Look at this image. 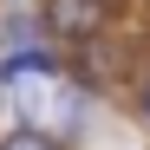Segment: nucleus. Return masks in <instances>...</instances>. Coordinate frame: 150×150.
<instances>
[{
    "label": "nucleus",
    "instance_id": "3",
    "mask_svg": "<svg viewBox=\"0 0 150 150\" xmlns=\"http://www.w3.org/2000/svg\"><path fill=\"white\" fill-rule=\"evenodd\" d=\"M20 46H33V20H7V52H20Z\"/></svg>",
    "mask_w": 150,
    "mask_h": 150
},
{
    "label": "nucleus",
    "instance_id": "1",
    "mask_svg": "<svg viewBox=\"0 0 150 150\" xmlns=\"http://www.w3.org/2000/svg\"><path fill=\"white\" fill-rule=\"evenodd\" d=\"M105 20H111V0H52V7H46V33L85 46V39L105 33Z\"/></svg>",
    "mask_w": 150,
    "mask_h": 150
},
{
    "label": "nucleus",
    "instance_id": "2",
    "mask_svg": "<svg viewBox=\"0 0 150 150\" xmlns=\"http://www.w3.org/2000/svg\"><path fill=\"white\" fill-rule=\"evenodd\" d=\"M0 150H59V137H46V131H33V124H20V131L0 137Z\"/></svg>",
    "mask_w": 150,
    "mask_h": 150
},
{
    "label": "nucleus",
    "instance_id": "4",
    "mask_svg": "<svg viewBox=\"0 0 150 150\" xmlns=\"http://www.w3.org/2000/svg\"><path fill=\"white\" fill-rule=\"evenodd\" d=\"M137 111H144V124H150V85H144V91H137Z\"/></svg>",
    "mask_w": 150,
    "mask_h": 150
}]
</instances>
